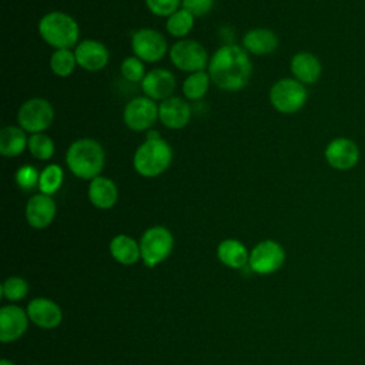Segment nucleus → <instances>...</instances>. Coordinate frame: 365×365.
<instances>
[{
  "instance_id": "12",
  "label": "nucleus",
  "mask_w": 365,
  "mask_h": 365,
  "mask_svg": "<svg viewBox=\"0 0 365 365\" xmlns=\"http://www.w3.org/2000/svg\"><path fill=\"white\" fill-rule=\"evenodd\" d=\"M327 164L336 171H349L361 160L359 145L349 137H335L328 141L324 150Z\"/></svg>"
},
{
  "instance_id": "30",
  "label": "nucleus",
  "mask_w": 365,
  "mask_h": 365,
  "mask_svg": "<svg viewBox=\"0 0 365 365\" xmlns=\"http://www.w3.org/2000/svg\"><path fill=\"white\" fill-rule=\"evenodd\" d=\"M29 291H30L29 282L19 275L7 277L1 284V297L7 299L10 304L24 299Z\"/></svg>"
},
{
  "instance_id": "16",
  "label": "nucleus",
  "mask_w": 365,
  "mask_h": 365,
  "mask_svg": "<svg viewBox=\"0 0 365 365\" xmlns=\"http://www.w3.org/2000/svg\"><path fill=\"white\" fill-rule=\"evenodd\" d=\"M57 214V205L51 195L34 194L31 195L24 208L27 224L34 230H44L51 225Z\"/></svg>"
},
{
  "instance_id": "5",
  "label": "nucleus",
  "mask_w": 365,
  "mask_h": 365,
  "mask_svg": "<svg viewBox=\"0 0 365 365\" xmlns=\"http://www.w3.org/2000/svg\"><path fill=\"white\" fill-rule=\"evenodd\" d=\"M141 261L147 268H155L164 262L174 250V235L164 225H153L147 228L140 240Z\"/></svg>"
},
{
  "instance_id": "35",
  "label": "nucleus",
  "mask_w": 365,
  "mask_h": 365,
  "mask_svg": "<svg viewBox=\"0 0 365 365\" xmlns=\"http://www.w3.org/2000/svg\"><path fill=\"white\" fill-rule=\"evenodd\" d=\"M0 365H16L13 361H10V359H6V358H3L1 361H0Z\"/></svg>"
},
{
  "instance_id": "1",
  "label": "nucleus",
  "mask_w": 365,
  "mask_h": 365,
  "mask_svg": "<svg viewBox=\"0 0 365 365\" xmlns=\"http://www.w3.org/2000/svg\"><path fill=\"white\" fill-rule=\"evenodd\" d=\"M207 71L218 88L234 93L250 83L252 63L242 46L224 44L210 57Z\"/></svg>"
},
{
  "instance_id": "17",
  "label": "nucleus",
  "mask_w": 365,
  "mask_h": 365,
  "mask_svg": "<svg viewBox=\"0 0 365 365\" xmlns=\"http://www.w3.org/2000/svg\"><path fill=\"white\" fill-rule=\"evenodd\" d=\"M140 84L145 97L161 103L168 97H173V93L177 87V80L170 70L160 67L147 71Z\"/></svg>"
},
{
  "instance_id": "28",
  "label": "nucleus",
  "mask_w": 365,
  "mask_h": 365,
  "mask_svg": "<svg viewBox=\"0 0 365 365\" xmlns=\"http://www.w3.org/2000/svg\"><path fill=\"white\" fill-rule=\"evenodd\" d=\"M64 181V171L58 164H48L40 171L38 191L46 195L56 194Z\"/></svg>"
},
{
  "instance_id": "18",
  "label": "nucleus",
  "mask_w": 365,
  "mask_h": 365,
  "mask_svg": "<svg viewBox=\"0 0 365 365\" xmlns=\"http://www.w3.org/2000/svg\"><path fill=\"white\" fill-rule=\"evenodd\" d=\"M191 107L181 97H168L158 104V120L170 130H181L191 120Z\"/></svg>"
},
{
  "instance_id": "24",
  "label": "nucleus",
  "mask_w": 365,
  "mask_h": 365,
  "mask_svg": "<svg viewBox=\"0 0 365 365\" xmlns=\"http://www.w3.org/2000/svg\"><path fill=\"white\" fill-rule=\"evenodd\" d=\"M29 147L27 133L19 125H6L0 131V154L7 158L19 157Z\"/></svg>"
},
{
  "instance_id": "26",
  "label": "nucleus",
  "mask_w": 365,
  "mask_h": 365,
  "mask_svg": "<svg viewBox=\"0 0 365 365\" xmlns=\"http://www.w3.org/2000/svg\"><path fill=\"white\" fill-rule=\"evenodd\" d=\"M48 66H50L51 73L56 77L66 78V77L71 76L73 71L77 67V60H76L74 50H71V48L54 50L50 56Z\"/></svg>"
},
{
  "instance_id": "3",
  "label": "nucleus",
  "mask_w": 365,
  "mask_h": 365,
  "mask_svg": "<svg viewBox=\"0 0 365 365\" xmlns=\"http://www.w3.org/2000/svg\"><path fill=\"white\" fill-rule=\"evenodd\" d=\"M37 30L41 40L54 50L71 48L78 44L80 26L73 16L64 11L54 10L41 16Z\"/></svg>"
},
{
  "instance_id": "29",
  "label": "nucleus",
  "mask_w": 365,
  "mask_h": 365,
  "mask_svg": "<svg viewBox=\"0 0 365 365\" xmlns=\"http://www.w3.org/2000/svg\"><path fill=\"white\" fill-rule=\"evenodd\" d=\"M31 157H34L38 161H47L50 160L56 153V144L50 135L46 133H37L29 135V147Z\"/></svg>"
},
{
  "instance_id": "23",
  "label": "nucleus",
  "mask_w": 365,
  "mask_h": 365,
  "mask_svg": "<svg viewBox=\"0 0 365 365\" xmlns=\"http://www.w3.org/2000/svg\"><path fill=\"white\" fill-rule=\"evenodd\" d=\"M217 258L231 269H240L248 265L250 250L237 238H225L217 245Z\"/></svg>"
},
{
  "instance_id": "19",
  "label": "nucleus",
  "mask_w": 365,
  "mask_h": 365,
  "mask_svg": "<svg viewBox=\"0 0 365 365\" xmlns=\"http://www.w3.org/2000/svg\"><path fill=\"white\" fill-rule=\"evenodd\" d=\"M289 71L304 86L315 84L322 76V63L311 51H298L291 57Z\"/></svg>"
},
{
  "instance_id": "4",
  "label": "nucleus",
  "mask_w": 365,
  "mask_h": 365,
  "mask_svg": "<svg viewBox=\"0 0 365 365\" xmlns=\"http://www.w3.org/2000/svg\"><path fill=\"white\" fill-rule=\"evenodd\" d=\"M173 161V148L161 135L145 138L134 151L133 168L144 178H155L164 174Z\"/></svg>"
},
{
  "instance_id": "13",
  "label": "nucleus",
  "mask_w": 365,
  "mask_h": 365,
  "mask_svg": "<svg viewBox=\"0 0 365 365\" xmlns=\"http://www.w3.org/2000/svg\"><path fill=\"white\" fill-rule=\"evenodd\" d=\"M26 311L30 322L41 329H54L63 322L61 307L47 297H36L30 299Z\"/></svg>"
},
{
  "instance_id": "20",
  "label": "nucleus",
  "mask_w": 365,
  "mask_h": 365,
  "mask_svg": "<svg viewBox=\"0 0 365 365\" xmlns=\"http://www.w3.org/2000/svg\"><path fill=\"white\" fill-rule=\"evenodd\" d=\"M87 198L93 207L97 210H110L118 201V188L117 184L104 175H98L88 181Z\"/></svg>"
},
{
  "instance_id": "9",
  "label": "nucleus",
  "mask_w": 365,
  "mask_h": 365,
  "mask_svg": "<svg viewBox=\"0 0 365 365\" xmlns=\"http://www.w3.org/2000/svg\"><path fill=\"white\" fill-rule=\"evenodd\" d=\"M287 258L285 248L275 240H262L250 251L248 267L258 275H271L282 268Z\"/></svg>"
},
{
  "instance_id": "25",
  "label": "nucleus",
  "mask_w": 365,
  "mask_h": 365,
  "mask_svg": "<svg viewBox=\"0 0 365 365\" xmlns=\"http://www.w3.org/2000/svg\"><path fill=\"white\" fill-rule=\"evenodd\" d=\"M211 77L208 71H195L188 74L182 81V94L187 100H201L210 90Z\"/></svg>"
},
{
  "instance_id": "21",
  "label": "nucleus",
  "mask_w": 365,
  "mask_h": 365,
  "mask_svg": "<svg viewBox=\"0 0 365 365\" xmlns=\"http://www.w3.org/2000/svg\"><path fill=\"white\" fill-rule=\"evenodd\" d=\"M279 44L277 33L267 27H255L248 30L242 37V47L252 56H269Z\"/></svg>"
},
{
  "instance_id": "36",
  "label": "nucleus",
  "mask_w": 365,
  "mask_h": 365,
  "mask_svg": "<svg viewBox=\"0 0 365 365\" xmlns=\"http://www.w3.org/2000/svg\"><path fill=\"white\" fill-rule=\"evenodd\" d=\"M31 365H41V364H31Z\"/></svg>"
},
{
  "instance_id": "11",
  "label": "nucleus",
  "mask_w": 365,
  "mask_h": 365,
  "mask_svg": "<svg viewBox=\"0 0 365 365\" xmlns=\"http://www.w3.org/2000/svg\"><path fill=\"white\" fill-rule=\"evenodd\" d=\"M158 120V104L157 101L138 96L131 98L123 110V121L131 131H148Z\"/></svg>"
},
{
  "instance_id": "7",
  "label": "nucleus",
  "mask_w": 365,
  "mask_h": 365,
  "mask_svg": "<svg viewBox=\"0 0 365 365\" xmlns=\"http://www.w3.org/2000/svg\"><path fill=\"white\" fill-rule=\"evenodd\" d=\"M54 121V108L51 103L43 97H31L26 100L17 111V125L27 134L44 133Z\"/></svg>"
},
{
  "instance_id": "34",
  "label": "nucleus",
  "mask_w": 365,
  "mask_h": 365,
  "mask_svg": "<svg viewBox=\"0 0 365 365\" xmlns=\"http://www.w3.org/2000/svg\"><path fill=\"white\" fill-rule=\"evenodd\" d=\"M214 3L215 0H181V7L194 17H204L212 10Z\"/></svg>"
},
{
  "instance_id": "6",
  "label": "nucleus",
  "mask_w": 365,
  "mask_h": 365,
  "mask_svg": "<svg viewBox=\"0 0 365 365\" xmlns=\"http://www.w3.org/2000/svg\"><path fill=\"white\" fill-rule=\"evenodd\" d=\"M268 98L274 110L281 114H295L308 101L307 86L294 77H284L277 80L268 93Z\"/></svg>"
},
{
  "instance_id": "8",
  "label": "nucleus",
  "mask_w": 365,
  "mask_h": 365,
  "mask_svg": "<svg viewBox=\"0 0 365 365\" xmlns=\"http://www.w3.org/2000/svg\"><path fill=\"white\" fill-rule=\"evenodd\" d=\"M168 56L174 67L188 74L205 70L210 63L207 48L192 38L177 40L170 47Z\"/></svg>"
},
{
  "instance_id": "15",
  "label": "nucleus",
  "mask_w": 365,
  "mask_h": 365,
  "mask_svg": "<svg viewBox=\"0 0 365 365\" xmlns=\"http://www.w3.org/2000/svg\"><path fill=\"white\" fill-rule=\"evenodd\" d=\"M77 66L86 71H100L110 61V51L101 41L96 38H84L74 47Z\"/></svg>"
},
{
  "instance_id": "31",
  "label": "nucleus",
  "mask_w": 365,
  "mask_h": 365,
  "mask_svg": "<svg viewBox=\"0 0 365 365\" xmlns=\"http://www.w3.org/2000/svg\"><path fill=\"white\" fill-rule=\"evenodd\" d=\"M120 73L123 78H125L130 83H141L147 74L144 61H141L135 56H128L121 61Z\"/></svg>"
},
{
  "instance_id": "22",
  "label": "nucleus",
  "mask_w": 365,
  "mask_h": 365,
  "mask_svg": "<svg viewBox=\"0 0 365 365\" xmlns=\"http://www.w3.org/2000/svg\"><path fill=\"white\" fill-rule=\"evenodd\" d=\"M108 252L120 265L131 267L141 261L140 242L128 234H117L108 242Z\"/></svg>"
},
{
  "instance_id": "27",
  "label": "nucleus",
  "mask_w": 365,
  "mask_h": 365,
  "mask_svg": "<svg viewBox=\"0 0 365 365\" xmlns=\"http://www.w3.org/2000/svg\"><path fill=\"white\" fill-rule=\"evenodd\" d=\"M194 23H195V17L190 11L181 7L175 13H173L170 17H167L165 30L170 36L181 40L190 34V31L194 27Z\"/></svg>"
},
{
  "instance_id": "32",
  "label": "nucleus",
  "mask_w": 365,
  "mask_h": 365,
  "mask_svg": "<svg viewBox=\"0 0 365 365\" xmlns=\"http://www.w3.org/2000/svg\"><path fill=\"white\" fill-rule=\"evenodd\" d=\"M38 180H40V173L31 164L21 165L14 174V181L17 187L23 191H31L33 188L38 187Z\"/></svg>"
},
{
  "instance_id": "10",
  "label": "nucleus",
  "mask_w": 365,
  "mask_h": 365,
  "mask_svg": "<svg viewBox=\"0 0 365 365\" xmlns=\"http://www.w3.org/2000/svg\"><path fill=\"white\" fill-rule=\"evenodd\" d=\"M133 56L144 63H157L168 53V43L163 33L151 27H143L131 36Z\"/></svg>"
},
{
  "instance_id": "14",
  "label": "nucleus",
  "mask_w": 365,
  "mask_h": 365,
  "mask_svg": "<svg viewBox=\"0 0 365 365\" xmlns=\"http://www.w3.org/2000/svg\"><path fill=\"white\" fill-rule=\"evenodd\" d=\"M27 311L16 304L3 305L0 308V341L10 344L20 339L29 328Z\"/></svg>"
},
{
  "instance_id": "33",
  "label": "nucleus",
  "mask_w": 365,
  "mask_h": 365,
  "mask_svg": "<svg viewBox=\"0 0 365 365\" xmlns=\"http://www.w3.org/2000/svg\"><path fill=\"white\" fill-rule=\"evenodd\" d=\"M147 10L157 17H170L181 9V0H144Z\"/></svg>"
},
{
  "instance_id": "2",
  "label": "nucleus",
  "mask_w": 365,
  "mask_h": 365,
  "mask_svg": "<svg viewBox=\"0 0 365 365\" xmlns=\"http://www.w3.org/2000/svg\"><path fill=\"white\" fill-rule=\"evenodd\" d=\"M66 164L74 177L91 181L101 175L106 164V151L94 138H77L66 151Z\"/></svg>"
}]
</instances>
